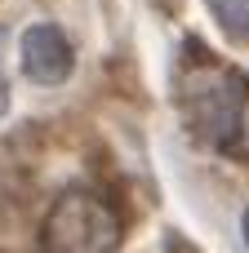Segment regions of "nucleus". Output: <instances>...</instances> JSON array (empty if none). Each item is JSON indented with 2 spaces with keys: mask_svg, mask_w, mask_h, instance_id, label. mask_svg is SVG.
I'll return each instance as SVG.
<instances>
[{
  "mask_svg": "<svg viewBox=\"0 0 249 253\" xmlns=\"http://www.w3.org/2000/svg\"><path fill=\"white\" fill-rule=\"evenodd\" d=\"M178 107L187 116V125L218 151H227L241 138V120H245V84L241 76L223 71V67H200L187 71L178 84Z\"/></svg>",
  "mask_w": 249,
  "mask_h": 253,
  "instance_id": "1",
  "label": "nucleus"
},
{
  "mask_svg": "<svg viewBox=\"0 0 249 253\" xmlns=\"http://www.w3.org/2000/svg\"><path fill=\"white\" fill-rule=\"evenodd\" d=\"M209 13L236 44H249V0H209Z\"/></svg>",
  "mask_w": 249,
  "mask_h": 253,
  "instance_id": "4",
  "label": "nucleus"
},
{
  "mask_svg": "<svg viewBox=\"0 0 249 253\" xmlns=\"http://www.w3.org/2000/svg\"><path fill=\"white\" fill-rule=\"evenodd\" d=\"M40 245L45 253H111L120 245V218L102 196L71 187L49 205Z\"/></svg>",
  "mask_w": 249,
  "mask_h": 253,
  "instance_id": "2",
  "label": "nucleus"
},
{
  "mask_svg": "<svg viewBox=\"0 0 249 253\" xmlns=\"http://www.w3.org/2000/svg\"><path fill=\"white\" fill-rule=\"evenodd\" d=\"M241 231H245V245H249V209H245V222H241Z\"/></svg>",
  "mask_w": 249,
  "mask_h": 253,
  "instance_id": "6",
  "label": "nucleus"
},
{
  "mask_svg": "<svg viewBox=\"0 0 249 253\" xmlns=\"http://www.w3.org/2000/svg\"><path fill=\"white\" fill-rule=\"evenodd\" d=\"M71 67H76V53H71V40L62 36V27L36 22L22 36V71H27V80L53 89V84H67Z\"/></svg>",
  "mask_w": 249,
  "mask_h": 253,
  "instance_id": "3",
  "label": "nucleus"
},
{
  "mask_svg": "<svg viewBox=\"0 0 249 253\" xmlns=\"http://www.w3.org/2000/svg\"><path fill=\"white\" fill-rule=\"evenodd\" d=\"M160 4H169V0H160Z\"/></svg>",
  "mask_w": 249,
  "mask_h": 253,
  "instance_id": "7",
  "label": "nucleus"
},
{
  "mask_svg": "<svg viewBox=\"0 0 249 253\" xmlns=\"http://www.w3.org/2000/svg\"><path fill=\"white\" fill-rule=\"evenodd\" d=\"M4 107H9V84H4V71H0V116H4Z\"/></svg>",
  "mask_w": 249,
  "mask_h": 253,
  "instance_id": "5",
  "label": "nucleus"
}]
</instances>
